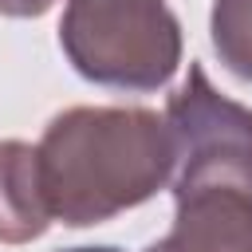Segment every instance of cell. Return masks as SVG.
Instances as JSON below:
<instances>
[{
	"mask_svg": "<svg viewBox=\"0 0 252 252\" xmlns=\"http://www.w3.org/2000/svg\"><path fill=\"white\" fill-rule=\"evenodd\" d=\"M173 228L165 252H252V110L220 94L201 63L169 94Z\"/></svg>",
	"mask_w": 252,
	"mask_h": 252,
	"instance_id": "obj_1",
	"label": "cell"
},
{
	"mask_svg": "<svg viewBox=\"0 0 252 252\" xmlns=\"http://www.w3.org/2000/svg\"><path fill=\"white\" fill-rule=\"evenodd\" d=\"M51 220L102 224L150 201L173 177L165 114L146 106H71L35 146Z\"/></svg>",
	"mask_w": 252,
	"mask_h": 252,
	"instance_id": "obj_2",
	"label": "cell"
},
{
	"mask_svg": "<svg viewBox=\"0 0 252 252\" xmlns=\"http://www.w3.org/2000/svg\"><path fill=\"white\" fill-rule=\"evenodd\" d=\"M59 47L87 83L142 94L177 75L181 24L165 0H67Z\"/></svg>",
	"mask_w": 252,
	"mask_h": 252,
	"instance_id": "obj_3",
	"label": "cell"
},
{
	"mask_svg": "<svg viewBox=\"0 0 252 252\" xmlns=\"http://www.w3.org/2000/svg\"><path fill=\"white\" fill-rule=\"evenodd\" d=\"M51 224V209L39 181V158L28 142H0V240L28 244L43 236Z\"/></svg>",
	"mask_w": 252,
	"mask_h": 252,
	"instance_id": "obj_4",
	"label": "cell"
},
{
	"mask_svg": "<svg viewBox=\"0 0 252 252\" xmlns=\"http://www.w3.org/2000/svg\"><path fill=\"white\" fill-rule=\"evenodd\" d=\"M209 32L224 71L252 83V0H213Z\"/></svg>",
	"mask_w": 252,
	"mask_h": 252,
	"instance_id": "obj_5",
	"label": "cell"
},
{
	"mask_svg": "<svg viewBox=\"0 0 252 252\" xmlns=\"http://www.w3.org/2000/svg\"><path fill=\"white\" fill-rule=\"evenodd\" d=\"M55 0H0V16H16V20H28V16H43Z\"/></svg>",
	"mask_w": 252,
	"mask_h": 252,
	"instance_id": "obj_6",
	"label": "cell"
},
{
	"mask_svg": "<svg viewBox=\"0 0 252 252\" xmlns=\"http://www.w3.org/2000/svg\"><path fill=\"white\" fill-rule=\"evenodd\" d=\"M63 252H118V248H110V244H102V248H63Z\"/></svg>",
	"mask_w": 252,
	"mask_h": 252,
	"instance_id": "obj_7",
	"label": "cell"
},
{
	"mask_svg": "<svg viewBox=\"0 0 252 252\" xmlns=\"http://www.w3.org/2000/svg\"><path fill=\"white\" fill-rule=\"evenodd\" d=\"M142 252H165V244L158 240V244H150V248H142Z\"/></svg>",
	"mask_w": 252,
	"mask_h": 252,
	"instance_id": "obj_8",
	"label": "cell"
}]
</instances>
